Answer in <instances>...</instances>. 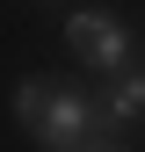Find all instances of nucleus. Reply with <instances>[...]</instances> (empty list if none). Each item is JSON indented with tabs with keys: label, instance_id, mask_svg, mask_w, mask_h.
I'll return each mask as SVG.
<instances>
[{
	"label": "nucleus",
	"instance_id": "1",
	"mask_svg": "<svg viewBox=\"0 0 145 152\" xmlns=\"http://www.w3.org/2000/svg\"><path fill=\"white\" fill-rule=\"evenodd\" d=\"M65 51H72L87 72L109 80V72L131 65V29H123L109 7H72V15H65Z\"/></svg>",
	"mask_w": 145,
	"mask_h": 152
},
{
	"label": "nucleus",
	"instance_id": "2",
	"mask_svg": "<svg viewBox=\"0 0 145 152\" xmlns=\"http://www.w3.org/2000/svg\"><path fill=\"white\" fill-rule=\"evenodd\" d=\"M102 130V102L87 87H51L44 94V116H36V152H72V145H87Z\"/></svg>",
	"mask_w": 145,
	"mask_h": 152
},
{
	"label": "nucleus",
	"instance_id": "3",
	"mask_svg": "<svg viewBox=\"0 0 145 152\" xmlns=\"http://www.w3.org/2000/svg\"><path fill=\"white\" fill-rule=\"evenodd\" d=\"M102 109H109V123H138V116H145V72H138V58L123 65V72H109Z\"/></svg>",
	"mask_w": 145,
	"mask_h": 152
},
{
	"label": "nucleus",
	"instance_id": "4",
	"mask_svg": "<svg viewBox=\"0 0 145 152\" xmlns=\"http://www.w3.org/2000/svg\"><path fill=\"white\" fill-rule=\"evenodd\" d=\"M44 80H22V87H15V116H22V130H36V116H44Z\"/></svg>",
	"mask_w": 145,
	"mask_h": 152
},
{
	"label": "nucleus",
	"instance_id": "5",
	"mask_svg": "<svg viewBox=\"0 0 145 152\" xmlns=\"http://www.w3.org/2000/svg\"><path fill=\"white\" fill-rule=\"evenodd\" d=\"M72 152H123V138H116V130H94V138H87V145H72Z\"/></svg>",
	"mask_w": 145,
	"mask_h": 152
}]
</instances>
